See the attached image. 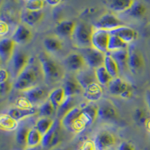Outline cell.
<instances>
[{"label":"cell","mask_w":150,"mask_h":150,"mask_svg":"<svg viewBox=\"0 0 150 150\" xmlns=\"http://www.w3.org/2000/svg\"><path fill=\"white\" fill-rule=\"evenodd\" d=\"M41 73L47 83L56 82L61 77L62 72L59 66L56 62L45 53H41L38 56Z\"/></svg>","instance_id":"6da1fadb"},{"label":"cell","mask_w":150,"mask_h":150,"mask_svg":"<svg viewBox=\"0 0 150 150\" xmlns=\"http://www.w3.org/2000/svg\"><path fill=\"white\" fill-rule=\"evenodd\" d=\"M62 126L73 133H79L86 127L81 118V108L74 107L61 119Z\"/></svg>","instance_id":"7a4b0ae2"},{"label":"cell","mask_w":150,"mask_h":150,"mask_svg":"<svg viewBox=\"0 0 150 150\" xmlns=\"http://www.w3.org/2000/svg\"><path fill=\"white\" fill-rule=\"evenodd\" d=\"M38 73L33 65H29L17 77L14 83V88L19 91H25L37 86Z\"/></svg>","instance_id":"3957f363"},{"label":"cell","mask_w":150,"mask_h":150,"mask_svg":"<svg viewBox=\"0 0 150 150\" xmlns=\"http://www.w3.org/2000/svg\"><path fill=\"white\" fill-rule=\"evenodd\" d=\"M94 28L84 23H79L76 24L74 31L71 38L74 43L79 48H86L92 47L91 38Z\"/></svg>","instance_id":"277c9868"},{"label":"cell","mask_w":150,"mask_h":150,"mask_svg":"<svg viewBox=\"0 0 150 150\" xmlns=\"http://www.w3.org/2000/svg\"><path fill=\"white\" fill-rule=\"evenodd\" d=\"M80 53L83 57L87 68L92 70H96V68L102 66L104 64L105 54L92 47L81 48Z\"/></svg>","instance_id":"5b68a950"},{"label":"cell","mask_w":150,"mask_h":150,"mask_svg":"<svg viewBox=\"0 0 150 150\" xmlns=\"http://www.w3.org/2000/svg\"><path fill=\"white\" fill-rule=\"evenodd\" d=\"M28 56L20 49H15L9 61V69L14 78H17L24 68L28 65Z\"/></svg>","instance_id":"8992f818"},{"label":"cell","mask_w":150,"mask_h":150,"mask_svg":"<svg viewBox=\"0 0 150 150\" xmlns=\"http://www.w3.org/2000/svg\"><path fill=\"white\" fill-rule=\"evenodd\" d=\"M61 125V121L58 120H54L51 128L48 130L46 134L43 135L41 144L43 148L53 147L58 145L61 138V135H60Z\"/></svg>","instance_id":"52a82bcc"},{"label":"cell","mask_w":150,"mask_h":150,"mask_svg":"<svg viewBox=\"0 0 150 150\" xmlns=\"http://www.w3.org/2000/svg\"><path fill=\"white\" fill-rule=\"evenodd\" d=\"M110 34V32L105 29H94L91 38L92 47L96 48L103 53H108V45Z\"/></svg>","instance_id":"ba28073f"},{"label":"cell","mask_w":150,"mask_h":150,"mask_svg":"<svg viewBox=\"0 0 150 150\" xmlns=\"http://www.w3.org/2000/svg\"><path fill=\"white\" fill-rule=\"evenodd\" d=\"M144 61L142 54L133 44L128 46V68L131 72H136L143 66Z\"/></svg>","instance_id":"9c48e42d"},{"label":"cell","mask_w":150,"mask_h":150,"mask_svg":"<svg viewBox=\"0 0 150 150\" xmlns=\"http://www.w3.org/2000/svg\"><path fill=\"white\" fill-rule=\"evenodd\" d=\"M23 96L27 98L33 104H42L45 102L46 98H48L46 88L41 86H35L30 89L23 91Z\"/></svg>","instance_id":"30bf717a"},{"label":"cell","mask_w":150,"mask_h":150,"mask_svg":"<svg viewBox=\"0 0 150 150\" xmlns=\"http://www.w3.org/2000/svg\"><path fill=\"white\" fill-rule=\"evenodd\" d=\"M122 23L116 15L112 14H104L96 21L94 26V29H105L111 31L119 26H122Z\"/></svg>","instance_id":"8fae6325"},{"label":"cell","mask_w":150,"mask_h":150,"mask_svg":"<svg viewBox=\"0 0 150 150\" xmlns=\"http://www.w3.org/2000/svg\"><path fill=\"white\" fill-rule=\"evenodd\" d=\"M96 150H108L116 143V137L108 131H101L93 140Z\"/></svg>","instance_id":"7c38bea8"},{"label":"cell","mask_w":150,"mask_h":150,"mask_svg":"<svg viewBox=\"0 0 150 150\" xmlns=\"http://www.w3.org/2000/svg\"><path fill=\"white\" fill-rule=\"evenodd\" d=\"M64 65L68 70L76 71L77 73L86 66L85 60L80 53H71L68 54L64 59Z\"/></svg>","instance_id":"4fadbf2b"},{"label":"cell","mask_w":150,"mask_h":150,"mask_svg":"<svg viewBox=\"0 0 150 150\" xmlns=\"http://www.w3.org/2000/svg\"><path fill=\"white\" fill-rule=\"evenodd\" d=\"M110 34L118 36L125 43H126L127 45L132 44L137 36V33L134 29L125 25H122L116 29L110 31Z\"/></svg>","instance_id":"5bb4252c"},{"label":"cell","mask_w":150,"mask_h":150,"mask_svg":"<svg viewBox=\"0 0 150 150\" xmlns=\"http://www.w3.org/2000/svg\"><path fill=\"white\" fill-rule=\"evenodd\" d=\"M75 79L77 80L80 86L82 87L83 90L97 81L95 74V70H92L89 68H83V70L77 72Z\"/></svg>","instance_id":"9a60e30c"},{"label":"cell","mask_w":150,"mask_h":150,"mask_svg":"<svg viewBox=\"0 0 150 150\" xmlns=\"http://www.w3.org/2000/svg\"><path fill=\"white\" fill-rule=\"evenodd\" d=\"M15 43L11 38H2L0 41V56L3 62H9L15 50Z\"/></svg>","instance_id":"2e32d148"},{"label":"cell","mask_w":150,"mask_h":150,"mask_svg":"<svg viewBox=\"0 0 150 150\" xmlns=\"http://www.w3.org/2000/svg\"><path fill=\"white\" fill-rule=\"evenodd\" d=\"M32 33L30 29L23 24L19 25L14 30L11 38L17 45H25L31 40Z\"/></svg>","instance_id":"e0dca14e"},{"label":"cell","mask_w":150,"mask_h":150,"mask_svg":"<svg viewBox=\"0 0 150 150\" xmlns=\"http://www.w3.org/2000/svg\"><path fill=\"white\" fill-rule=\"evenodd\" d=\"M44 17L42 11H30L25 9L21 12V19L25 25L33 26L39 23Z\"/></svg>","instance_id":"ac0fdd59"},{"label":"cell","mask_w":150,"mask_h":150,"mask_svg":"<svg viewBox=\"0 0 150 150\" xmlns=\"http://www.w3.org/2000/svg\"><path fill=\"white\" fill-rule=\"evenodd\" d=\"M83 97L90 102H96L101 98L103 96L102 87L98 82L89 85L86 89L83 90Z\"/></svg>","instance_id":"d6986e66"},{"label":"cell","mask_w":150,"mask_h":150,"mask_svg":"<svg viewBox=\"0 0 150 150\" xmlns=\"http://www.w3.org/2000/svg\"><path fill=\"white\" fill-rule=\"evenodd\" d=\"M76 23L70 20H63L60 21L56 26V33L59 37H71L74 31Z\"/></svg>","instance_id":"ffe728a7"},{"label":"cell","mask_w":150,"mask_h":150,"mask_svg":"<svg viewBox=\"0 0 150 150\" xmlns=\"http://www.w3.org/2000/svg\"><path fill=\"white\" fill-rule=\"evenodd\" d=\"M81 118L86 126L91 125L98 118V107L89 104L81 108Z\"/></svg>","instance_id":"44dd1931"},{"label":"cell","mask_w":150,"mask_h":150,"mask_svg":"<svg viewBox=\"0 0 150 150\" xmlns=\"http://www.w3.org/2000/svg\"><path fill=\"white\" fill-rule=\"evenodd\" d=\"M108 86L110 93L115 96H121L122 94L129 88L126 81L119 77L112 78Z\"/></svg>","instance_id":"7402d4cb"},{"label":"cell","mask_w":150,"mask_h":150,"mask_svg":"<svg viewBox=\"0 0 150 150\" xmlns=\"http://www.w3.org/2000/svg\"><path fill=\"white\" fill-rule=\"evenodd\" d=\"M116 111L111 104L104 103L98 107V118L104 121H110L115 119Z\"/></svg>","instance_id":"603a6c76"},{"label":"cell","mask_w":150,"mask_h":150,"mask_svg":"<svg viewBox=\"0 0 150 150\" xmlns=\"http://www.w3.org/2000/svg\"><path fill=\"white\" fill-rule=\"evenodd\" d=\"M119 66L120 71H124L128 68V48L108 52Z\"/></svg>","instance_id":"cb8c5ba5"},{"label":"cell","mask_w":150,"mask_h":150,"mask_svg":"<svg viewBox=\"0 0 150 150\" xmlns=\"http://www.w3.org/2000/svg\"><path fill=\"white\" fill-rule=\"evenodd\" d=\"M37 112V110L35 108H33L30 109H23V108H11L8 110V114L11 116L13 119L16 120L17 121H21L25 118L29 117L31 116H33Z\"/></svg>","instance_id":"d4e9b609"},{"label":"cell","mask_w":150,"mask_h":150,"mask_svg":"<svg viewBox=\"0 0 150 150\" xmlns=\"http://www.w3.org/2000/svg\"><path fill=\"white\" fill-rule=\"evenodd\" d=\"M63 88L65 94L66 96H74L75 95L80 93L83 90L82 87L77 81L76 79L71 77H68L65 80L63 83Z\"/></svg>","instance_id":"484cf974"},{"label":"cell","mask_w":150,"mask_h":150,"mask_svg":"<svg viewBox=\"0 0 150 150\" xmlns=\"http://www.w3.org/2000/svg\"><path fill=\"white\" fill-rule=\"evenodd\" d=\"M48 95L49 96H48L47 99L51 102L56 111L65 98V91L62 87H59V88H56L52 90Z\"/></svg>","instance_id":"4316f807"},{"label":"cell","mask_w":150,"mask_h":150,"mask_svg":"<svg viewBox=\"0 0 150 150\" xmlns=\"http://www.w3.org/2000/svg\"><path fill=\"white\" fill-rule=\"evenodd\" d=\"M103 65L106 68V70L108 71V73L110 74V75L112 77V78L118 77V75L120 72V68H119V66L115 62V60L112 59L111 55L110 54V53H105Z\"/></svg>","instance_id":"83f0119b"},{"label":"cell","mask_w":150,"mask_h":150,"mask_svg":"<svg viewBox=\"0 0 150 150\" xmlns=\"http://www.w3.org/2000/svg\"><path fill=\"white\" fill-rule=\"evenodd\" d=\"M134 0H110L109 8L115 12H126Z\"/></svg>","instance_id":"f1b7e54d"},{"label":"cell","mask_w":150,"mask_h":150,"mask_svg":"<svg viewBox=\"0 0 150 150\" xmlns=\"http://www.w3.org/2000/svg\"><path fill=\"white\" fill-rule=\"evenodd\" d=\"M0 126L5 131H14L18 128L19 123L8 113H5L0 116Z\"/></svg>","instance_id":"f546056e"},{"label":"cell","mask_w":150,"mask_h":150,"mask_svg":"<svg viewBox=\"0 0 150 150\" xmlns=\"http://www.w3.org/2000/svg\"><path fill=\"white\" fill-rule=\"evenodd\" d=\"M43 45L47 51L51 53H56L60 51L62 47L60 40L53 37L46 38L43 41Z\"/></svg>","instance_id":"4dcf8cb0"},{"label":"cell","mask_w":150,"mask_h":150,"mask_svg":"<svg viewBox=\"0 0 150 150\" xmlns=\"http://www.w3.org/2000/svg\"><path fill=\"white\" fill-rule=\"evenodd\" d=\"M43 135L35 128V127L30 128L26 140V146L34 147L41 146Z\"/></svg>","instance_id":"1f68e13d"},{"label":"cell","mask_w":150,"mask_h":150,"mask_svg":"<svg viewBox=\"0 0 150 150\" xmlns=\"http://www.w3.org/2000/svg\"><path fill=\"white\" fill-rule=\"evenodd\" d=\"M95 74L97 82L101 86H108L109 83L112 79L108 71L106 70L104 65L96 68L95 70Z\"/></svg>","instance_id":"d6a6232c"},{"label":"cell","mask_w":150,"mask_h":150,"mask_svg":"<svg viewBox=\"0 0 150 150\" xmlns=\"http://www.w3.org/2000/svg\"><path fill=\"white\" fill-rule=\"evenodd\" d=\"M74 97L73 96H65L63 101L60 104L58 110H56V115L59 118H62L68 111L71 110L74 107Z\"/></svg>","instance_id":"836d02e7"},{"label":"cell","mask_w":150,"mask_h":150,"mask_svg":"<svg viewBox=\"0 0 150 150\" xmlns=\"http://www.w3.org/2000/svg\"><path fill=\"white\" fill-rule=\"evenodd\" d=\"M128 45L125 43L122 39H120L118 36L114 35H110L109 38V41H108V52L116 51L118 50L125 49L128 48Z\"/></svg>","instance_id":"e575fe53"},{"label":"cell","mask_w":150,"mask_h":150,"mask_svg":"<svg viewBox=\"0 0 150 150\" xmlns=\"http://www.w3.org/2000/svg\"><path fill=\"white\" fill-rule=\"evenodd\" d=\"M146 11V6L143 3L139 1H134L132 5L127 11V12L131 17H133L134 18H140L145 14Z\"/></svg>","instance_id":"d590c367"},{"label":"cell","mask_w":150,"mask_h":150,"mask_svg":"<svg viewBox=\"0 0 150 150\" xmlns=\"http://www.w3.org/2000/svg\"><path fill=\"white\" fill-rule=\"evenodd\" d=\"M29 129L30 128H28L26 125L22 124L19 125L15 134V140L18 145L21 146H26V140Z\"/></svg>","instance_id":"8d00e7d4"},{"label":"cell","mask_w":150,"mask_h":150,"mask_svg":"<svg viewBox=\"0 0 150 150\" xmlns=\"http://www.w3.org/2000/svg\"><path fill=\"white\" fill-rule=\"evenodd\" d=\"M53 122L54 121L50 117H41L36 122L35 128L41 134L44 135L51 128Z\"/></svg>","instance_id":"74e56055"},{"label":"cell","mask_w":150,"mask_h":150,"mask_svg":"<svg viewBox=\"0 0 150 150\" xmlns=\"http://www.w3.org/2000/svg\"><path fill=\"white\" fill-rule=\"evenodd\" d=\"M55 111L56 110H55L54 107L47 99L40 106L39 109H38V115L41 117H50V116H53Z\"/></svg>","instance_id":"f35d334b"},{"label":"cell","mask_w":150,"mask_h":150,"mask_svg":"<svg viewBox=\"0 0 150 150\" xmlns=\"http://www.w3.org/2000/svg\"><path fill=\"white\" fill-rule=\"evenodd\" d=\"M45 0H26V9L30 11H41L44 7Z\"/></svg>","instance_id":"ab89813d"},{"label":"cell","mask_w":150,"mask_h":150,"mask_svg":"<svg viewBox=\"0 0 150 150\" xmlns=\"http://www.w3.org/2000/svg\"><path fill=\"white\" fill-rule=\"evenodd\" d=\"M33 104L28 100L27 98L24 97H21V98L17 99L16 101V107L23 109H30L33 108Z\"/></svg>","instance_id":"60d3db41"},{"label":"cell","mask_w":150,"mask_h":150,"mask_svg":"<svg viewBox=\"0 0 150 150\" xmlns=\"http://www.w3.org/2000/svg\"><path fill=\"white\" fill-rule=\"evenodd\" d=\"M134 120L137 122L140 123H146L148 119L146 118L145 112L142 110V109H137L134 112Z\"/></svg>","instance_id":"b9f144b4"},{"label":"cell","mask_w":150,"mask_h":150,"mask_svg":"<svg viewBox=\"0 0 150 150\" xmlns=\"http://www.w3.org/2000/svg\"><path fill=\"white\" fill-rule=\"evenodd\" d=\"M11 89V85L8 82V80L5 82L0 83V91H1L2 96H6L7 94L9 93Z\"/></svg>","instance_id":"7bdbcfd3"},{"label":"cell","mask_w":150,"mask_h":150,"mask_svg":"<svg viewBox=\"0 0 150 150\" xmlns=\"http://www.w3.org/2000/svg\"><path fill=\"white\" fill-rule=\"evenodd\" d=\"M80 150H96L95 145H94L93 140H86L83 142Z\"/></svg>","instance_id":"ee69618b"},{"label":"cell","mask_w":150,"mask_h":150,"mask_svg":"<svg viewBox=\"0 0 150 150\" xmlns=\"http://www.w3.org/2000/svg\"><path fill=\"white\" fill-rule=\"evenodd\" d=\"M117 150H135V148L132 144L128 142L123 141L119 144Z\"/></svg>","instance_id":"f6af8a7d"},{"label":"cell","mask_w":150,"mask_h":150,"mask_svg":"<svg viewBox=\"0 0 150 150\" xmlns=\"http://www.w3.org/2000/svg\"><path fill=\"white\" fill-rule=\"evenodd\" d=\"M9 32V26L7 23L4 21H0V35L4 36L8 34Z\"/></svg>","instance_id":"bcb514c9"},{"label":"cell","mask_w":150,"mask_h":150,"mask_svg":"<svg viewBox=\"0 0 150 150\" xmlns=\"http://www.w3.org/2000/svg\"><path fill=\"white\" fill-rule=\"evenodd\" d=\"M9 74L5 68H2L0 70V83L5 82L8 80Z\"/></svg>","instance_id":"7dc6e473"},{"label":"cell","mask_w":150,"mask_h":150,"mask_svg":"<svg viewBox=\"0 0 150 150\" xmlns=\"http://www.w3.org/2000/svg\"><path fill=\"white\" fill-rule=\"evenodd\" d=\"M45 2L50 6L54 7V6H57L58 5H59L61 3L62 0H45Z\"/></svg>","instance_id":"c3c4849f"},{"label":"cell","mask_w":150,"mask_h":150,"mask_svg":"<svg viewBox=\"0 0 150 150\" xmlns=\"http://www.w3.org/2000/svg\"><path fill=\"white\" fill-rule=\"evenodd\" d=\"M131 96H132V91H131V89H130V87H129L128 89H126V90L125 91V92L122 94L120 97H122V98L126 99V98H130L131 97Z\"/></svg>","instance_id":"681fc988"},{"label":"cell","mask_w":150,"mask_h":150,"mask_svg":"<svg viewBox=\"0 0 150 150\" xmlns=\"http://www.w3.org/2000/svg\"><path fill=\"white\" fill-rule=\"evenodd\" d=\"M26 150H43V147L41 146H38L34 147H27Z\"/></svg>","instance_id":"f907efd6"},{"label":"cell","mask_w":150,"mask_h":150,"mask_svg":"<svg viewBox=\"0 0 150 150\" xmlns=\"http://www.w3.org/2000/svg\"><path fill=\"white\" fill-rule=\"evenodd\" d=\"M146 99H147V102H148L149 107L150 108V89L146 92Z\"/></svg>","instance_id":"816d5d0a"},{"label":"cell","mask_w":150,"mask_h":150,"mask_svg":"<svg viewBox=\"0 0 150 150\" xmlns=\"http://www.w3.org/2000/svg\"><path fill=\"white\" fill-rule=\"evenodd\" d=\"M145 125H146V127L147 130H148L149 131H150V119H148V120H146Z\"/></svg>","instance_id":"f5cc1de1"},{"label":"cell","mask_w":150,"mask_h":150,"mask_svg":"<svg viewBox=\"0 0 150 150\" xmlns=\"http://www.w3.org/2000/svg\"><path fill=\"white\" fill-rule=\"evenodd\" d=\"M146 150H149V149H146Z\"/></svg>","instance_id":"db71d44e"}]
</instances>
